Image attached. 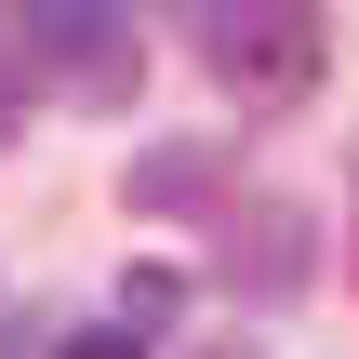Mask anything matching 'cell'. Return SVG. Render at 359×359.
Listing matches in <instances>:
<instances>
[{"mask_svg": "<svg viewBox=\"0 0 359 359\" xmlns=\"http://www.w3.org/2000/svg\"><path fill=\"white\" fill-rule=\"evenodd\" d=\"M320 0H200V67L240 107H306L320 93Z\"/></svg>", "mask_w": 359, "mask_h": 359, "instance_id": "1", "label": "cell"}, {"mask_svg": "<svg viewBox=\"0 0 359 359\" xmlns=\"http://www.w3.org/2000/svg\"><path fill=\"white\" fill-rule=\"evenodd\" d=\"M13 13H27V40H40L93 107H120V93L147 80V40H133V13H120V0H13Z\"/></svg>", "mask_w": 359, "mask_h": 359, "instance_id": "2", "label": "cell"}, {"mask_svg": "<svg viewBox=\"0 0 359 359\" xmlns=\"http://www.w3.org/2000/svg\"><path fill=\"white\" fill-rule=\"evenodd\" d=\"M67 359H133V333H80V346H67Z\"/></svg>", "mask_w": 359, "mask_h": 359, "instance_id": "3", "label": "cell"}, {"mask_svg": "<svg viewBox=\"0 0 359 359\" xmlns=\"http://www.w3.org/2000/svg\"><path fill=\"white\" fill-rule=\"evenodd\" d=\"M0 133H13V80H0Z\"/></svg>", "mask_w": 359, "mask_h": 359, "instance_id": "4", "label": "cell"}, {"mask_svg": "<svg viewBox=\"0 0 359 359\" xmlns=\"http://www.w3.org/2000/svg\"><path fill=\"white\" fill-rule=\"evenodd\" d=\"M213 359H240V346H213Z\"/></svg>", "mask_w": 359, "mask_h": 359, "instance_id": "5", "label": "cell"}]
</instances>
